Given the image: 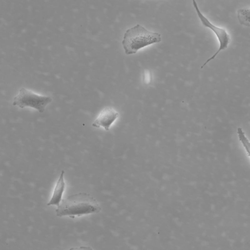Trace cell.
<instances>
[{
  "instance_id": "8992f818",
  "label": "cell",
  "mask_w": 250,
  "mask_h": 250,
  "mask_svg": "<svg viewBox=\"0 0 250 250\" xmlns=\"http://www.w3.org/2000/svg\"><path fill=\"white\" fill-rule=\"evenodd\" d=\"M64 170H62L56 183L51 198L47 204V206L55 205L58 206L62 202V194L65 188L64 181Z\"/></svg>"
},
{
  "instance_id": "3957f363",
  "label": "cell",
  "mask_w": 250,
  "mask_h": 250,
  "mask_svg": "<svg viewBox=\"0 0 250 250\" xmlns=\"http://www.w3.org/2000/svg\"><path fill=\"white\" fill-rule=\"evenodd\" d=\"M51 102L52 98L49 96L41 95L25 88H21L14 97L13 104L21 108H32L40 113H42Z\"/></svg>"
},
{
  "instance_id": "6da1fadb",
  "label": "cell",
  "mask_w": 250,
  "mask_h": 250,
  "mask_svg": "<svg viewBox=\"0 0 250 250\" xmlns=\"http://www.w3.org/2000/svg\"><path fill=\"white\" fill-rule=\"evenodd\" d=\"M101 208L97 200L90 194L80 192L68 196L62 201L55 210L57 216L74 217L83 215L97 213Z\"/></svg>"
},
{
  "instance_id": "52a82bcc",
  "label": "cell",
  "mask_w": 250,
  "mask_h": 250,
  "mask_svg": "<svg viewBox=\"0 0 250 250\" xmlns=\"http://www.w3.org/2000/svg\"><path fill=\"white\" fill-rule=\"evenodd\" d=\"M238 21L240 24L250 27V8H242L237 11Z\"/></svg>"
},
{
  "instance_id": "ba28073f",
  "label": "cell",
  "mask_w": 250,
  "mask_h": 250,
  "mask_svg": "<svg viewBox=\"0 0 250 250\" xmlns=\"http://www.w3.org/2000/svg\"><path fill=\"white\" fill-rule=\"evenodd\" d=\"M237 133L239 140L245 148L249 157L250 158V141L247 138L243 129L238 127Z\"/></svg>"
},
{
  "instance_id": "277c9868",
  "label": "cell",
  "mask_w": 250,
  "mask_h": 250,
  "mask_svg": "<svg viewBox=\"0 0 250 250\" xmlns=\"http://www.w3.org/2000/svg\"><path fill=\"white\" fill-rule=\"evenodd\" d=\"M193 6L196 11L197 16L202 24L206 27L210 29L216 36L219 43V47L215 53L202 65L203 68L208 63L213 60L219 53L226 49L230 42V37L227 31L223 27L217 26L212 23L201 12L196 0H192Z\"/></svg>"
},
{
  "instance_id": "7a4b0ae2",
  "label": "cell",
  "mask_w": 250,
  "mask_h": 250,
  "mask_svg": "<svg viewBox=\"0 0 250 250\" xmlns=\"http://www.w3.org/2000/svg\"><path fill=\"white\" fill-rule=\"evenodd\" d=\"M161 35L148 30L137 24L124 33L122 43L126 55L135 54L139 50L161 41Z\"/></svg>"
},
{
  "instance_id": "5b68a950",
  "label": "cell",
  "mask_w": 250,
  "mask_h": 250,
  "mask_svg": "<svg viewBox=\"0 0 250 250\" xmlns=\"http://www.w3.org/2000/svg\"><path fill=\"white\" fill-rule=\"evenodd\" d=\"M119 116V114L115 109L112 107H105L95 119L92 125L97 128L102 127L106 131H108Z\"/></svg>"
}]
</instances>
